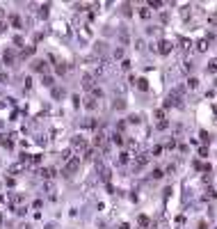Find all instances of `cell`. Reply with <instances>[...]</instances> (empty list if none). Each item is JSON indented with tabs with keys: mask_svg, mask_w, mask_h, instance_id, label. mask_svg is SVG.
Instances as JSON below:
<instances>
[{
	"mask_svg": "<svg viewBox=\"0 0 217 229\" xmlns=\"http://www.w3.org/2000/svg\"><path fill=\"white\" fill-rule=\"evenodd\" d=\"M73 149H87V140L82 138V135L73 138Z\"/></svg>",
	"mask_w": 217,
	"mask_h": 229,
	"instance_id": "1",
	"label": "cell"
},
{
	"mask_svg": "<svg viewBox=\"0 0 217 229\" xmlns=\"http://www.w3.org/2000/svg\"><path fill=\"white\" fill-rule=\"evenodd\" d=\"M169 48H172V46H169V44H165V41H162V44H160V53H169Z\"/></svg>",
	"mask_w": 217,
	"mask_h": 229,
	"instance_id": "2",
	"label": "cell"
},
{
	"mask_svg": "<svg viewBox=\"0 0 217 229\" xmlns=\"http://www.w3.org/2000/svg\"><path fill=\"white\" fill-rule=\"evenodd\" d=\"M139 225H142V227H146V225H149V218H146V215H139Z\"/></svg>",
	"mask_w": 217,
	"mask_h": 229,
	"instance_id": "3",
	"label": "cell"
},
{
	"mask_svg": "<svg viewBox=\"0 0 217 229\" xmlns=\"http://www.w3.org/2000/svg\"><path fill=\"white\" fill-rule=\"evenodd\" d=\"M5 28H7L5 23H0V32H5Z\"/></svg>",
	"mask_w": 217,
	"mask_h": 229,
	"instance_id": "4",
	"label": "cell"
}]
</instances>
